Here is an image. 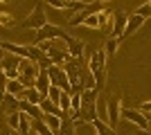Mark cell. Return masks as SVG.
Instances as JSON below:
<instances>
[{"label":"cell","mask_w":151,"mask_h":135,"mask_svg":"<svg viewBox=\"0 0 151 135\" xmlns=\"http://www.w3.org/2000/svg\"><path fill=\"white\" fill-rule=\"evenodd\" d=\"M88 70H90V77L95 79L97 92L104 90V84H106V52L104 50H93L90 61H88Z\"/></svg>","instance_id":"obj_1"},{"label":"cell","mask_w":151,"mask_h":135,"mask_svg":"<svg viewBox=\"0 0 151 135\" xmlns=\"http://www.w3.org/2000/svg\"><path fill=\"white\" fill-rule=\"evenodd\" d=\"M65 39H68V34L63 32L61 27H57V25H50V23H47L45 27H41V29L36 32L34 45H36V43H43V41H65Z\"/></svg>","instance_id":"obj_2"},{"label":"cell","mask_w":151,"mask_h":135,"mask_svg":"<svg viewBox=\"0 0 151 135\" xmlns=\"http://www.w3.org/2000/svg\"><path fill=\"white\" fill-rule=\"evenodd\" d=\"M45 25H47V16H45V11H43V5H36L34 9H32V14L23 20V27L34 29V32H38V29L45 27Z\"/></svg>","instance_id":"obj_3"},{"label":"cell","mask_w":151,"mask_h":135,"mask_svg":"<svg viewBox=\"0 0 151 135\" xmlns=\"http://www.w3.org/2000/svg\"><path fill=\"white\" fill-rule=\"evenodd\" d=\"M47 74H50L52 86H57V88H61L63 92H68V95H70L72 86H70V79H68V74H65V70H63L61 65H52L50 70H47Z\"/></svg>","instance_id":"obj_4"},{"label":"cell","mask_w":151,"mask_h":135,"mask_svg":"<svg viewBox=\"0 0 151 135\" xmlns=\"http://www.w3.org/2000/svg\"><path fill=\"white\" fill-rule=\"evenodd\" d=\"M122 119L135 124L140 131H149V122H147L145 113H140L138 108H122Z\"/></svg>","instance_id":"obj_5"},{"label":"cell","mask_w":151,"mask_h":135,"mask_svg":"<svg viewBox=\"0 0 151 135\" xmlns=\"http://www.w3.org/2000/svg\"><path fill=\"white\" fill-rule=\"evenodd\" d=\"M106 110H108V126L115 129L122 119V99L120 97H111L106 104Z\"/></svg>","instance_id":"obj_6"},{"label":"cell","mask_w":151,"mask_h":135,"mask_svg":"<svg viewBox=\"0 0 151 135\" xmlns=\"http://www.w3.org/2000/svg\"><path fill=\"white\" fill-rule=\"evenodd\" d=\"M126 23H129V16L124 11H113V27H111V39L122 41L126 29Z\"/></svg>","instance_id":"obj_7"},{"label":"cell","mask_w":151,"mask_h":135,"mask_svg":"<svg viewBox=\"0 0 151 135\" xmlns=\"http://www.w3.org/2000/svg\"><path fill=\"white\" fill-rule=\"evenodd\" d=\"M34 88L38 90V95L43 97V99H47V92H50V88H52V81H50V74H47V70H41V72H38Z\"/></svg>","instance_id":"obj_8"},{"label":"cell","mask_w":151,"mask_h":135,"mask_svg":"<svg viewBox=\"0 0 151 135\" xmlns=\"http://www.w3.org/2000/svg\"><path fill=\"white\" fill-rule=\"evenodd\" d=\"M2 52L7 54H14V56H20V59H27L29 61V45H16V43H0Z\"/></svg>","instance_id":"obj_9"},{"label":"cell","mask_w":151,"mask_h":135,"mask_svg":"<svg viewBox=\"0 0 151 135\" xmlns=\"http://www.w3.org/2000/svg\"><path fill=\"white\" fill-rule=\"evenodd\" d=\"M20 113H25L27 117H29L32 122H38V119H43V110L38 108V106H34V104L25 101V99H20V106H18Z\"/></svg>","instance_id":"obj_10"},{"label":"cell","mask_w":151,"mask_h":135,"mask_svg":"<svg viewBox=\"0 0 151 135\" xmlns=\"http://www.w3.org/2000/svg\"><path fill=\"white\" fill-rule=\"evenodd\" d=\"M65 45H68V56H70V59H79V61H81L86 45H83L81 41L72 39V36H68V39H65Z\"/></svg>","instance_id":"obj_11"},{"label":"cell","mask_w":151,"mask_h":135,"mask_svg":"<svg viewBox=\"0 0 151 135\" xmlns=\"http://www.w3.org/2000/svg\"><path fill=\"white\" fill-rule=\"evenodd\" d=\"M38 108L43 110V115H54V117H65L61 113V108H59L57 104H52L50 99H41V104H38Z\"/></svg>","instance_id":"obj_12"},{"label":"cell","mask_w":151,"mask_h":135,"mask_svg":"<svg viewBox=\"0 0 151 135\" xmlns=\"http://www.w3.org/2000/svg\"><path fill=\"white\" fill-rule=\"evenodd\" d=\"M142 23H145V18H142V16H138V14H133V16H129V23H126L124 36H131L133 32H138L140 27H142ZM124 36H122V39H124Z\"/></svg>","instance_id":"obj_13"},{"label":"cell","mask_w":151,"mask_h":135,"mask_svg":"<svg viewBox=\"0 0 151 135\" xmlns=\"http://www.w3.org/2000/svg\"><path fill=\"white\" fill-rule=\"evenodd\" d=\"M61 119L63 117H54V115H43V119H41V122L45 124V126H47V129L52 131V133L54 135H59L61 133Z\"/></svg>","instance_id":"obj_14"},{"label":"cell","mask_w":151,"mask_h":135,"mask_svg":"<svg viewBox=\"0 0 151 135\" xmlns=\"http://www.w3.org/2000/svg\"><path fill=\"white\" fill-rule=\"evenodd\" d=\"M18 106H20V99L14 95H5V99H2V108L7 110V113H18Z\"/></svg>","instance_id":"obj_15"},{"label":"cell","mask_w":151,"mask_h":135,"mask_svg":"<svg viewBox=\"0 0 151 135\" xmlns=\"http://www.w3.org/2000/svg\"><path fill=\"white\" fill-rule=\"evenodd\" d=\"M97 97H99L97 88L83 90V92H81V106H95V104H97Z\"/></svg>","instance_id":"obj_16"},{"label":"cell","mask_w":151,"mask_h":135,"mask_svg":"<svg viewBox=\"0 0 151 135\" xmlns=\"http://www.w3.org/2000/svg\"><path fill=\"white\" fill-rule=\"evenodd\" d=\"M41 99H43V97L38 95V90H36V88H27V90H25V101H29V104H34V106H38V104H41Z\"/></svg>","instance_id":"obj_17"},{"label":"cell","mask_w":151,"mask_h":135,"mask_svg":"<svg viewBox=\"0 0 151 135\" xmlns=\"http://www.w3.org/2000/svg\"><path fill=\"white\" fill-rule=\"evenodd\" d=\"M32 133H34V135H54V133H52V131L47 129V126H45L43 122H41V119L32 124Z\"/></svg>","instance_id":"obj_18"},{"label":"cell","mask_w":151,"mask_h":135,"mask_svg":"<svg viewBox=\"0 0 151 135\" xmlns=\"http://www.w3.org/2000/svg\"><path fill=\"white\" fill-rule=\"evenodd\" d=\"M7 124H9L12 131H18V126H20V110L18 113H9V115H7Z\"/></svg>","instance_id":"obj_19"},{"label":"cell","mask_w":151,"mask_h":135,"mask_svg":"<svg viewBox=\"0 0 151 135\" xmlns=\"http://www.w3.org/2000/svg\"><path fill=\"white\" fill-rule=\"evenodd\" d=\"M81 25L83 27H90V29H99V14H90Z\"/></svg>","instance_id":"obj_20"},{"label":"cell","mask_w":151,"mask_h":135,"mask_svg":"<svg viewBox=\"0 0 151 135\" xmlns=\"http://www.w3.org/2000/svg\"><path fill=\"white\" fill-rule=\"evenodd\" d=\"M61 95H63V90L57 88V86H52L50 92H47V99H50L52 104H57V106H59V101H61Z\"/></svg>","instance_id":"obj_21"},{"label":"cell","mask_w":151,"mask_h":135,"mask_svg":"<svg viewBox=\"0 0 151 135\" xmlns=\"http://www.w3.org/2000/svg\"><path fill=\"white\" fill-rule=\"evenodd\" d=\"M117 45H120V41H117V39H108L106 47H104V52H106V59H108V56H113L115 52H117Z\"/></svg>","instance_id":"obj_22"},{"label":"cell","mask_w":151,"mask_h":135,"mask_svg":"<svg viewBox=\"0 0 151 135\" xmlns=\"http://www.w3.org/2000/svg\"><path fill=\"white\" fill-rule=\"evenodd\" d=\"M135 14H138V16H142V18H151V2L142 5V7H140V9H138Z\"/></svg>","instance_id":"obj_23"},{"label":"cell","mask_w":151,"mask_h":135,"mask_svg":"<svg viewBox=\"0 0 151 135\" xmlns=\"http://www.w3.org/2000/svg\"><path fill=\"white\" fill-rule=\"evenodd\" d=\"M0 25H14V16L12 14H7V11H0Z\"/></svg>","instance_id":"obj_24"},{"label":"cell","mask_w":151,"mask_h":135,"mask_svg":"<svg viewBox=\"0 0 151 135\" xmlns=\"http://www.w3.org/2000/svg\"><path fill=\"white\" fill-rule=\"evenodd\" d=\"M47 7H52V9H68V2L65 0H50Z\"/></svg>","instance_id":"obj_25"},{"label":"cell","mask_w":151,"mask_h":135,"mask_svg":"<svg viewBox=\"0 0 151 135\" xmlns=\"http://www.w3.org/2000/svg\"><path fill=\"white\" fill-rule=\"evenodd\" d=\"M140 113H145V115H147V113H151V101H145V104H140Z\"/></svg>","instance_id":"obj_26"},{"label":"cell","mask_w":151,"mask_h":135,"mask_svg":"<svg viewBox=\"0 0 151 135\" xmlns=\"http://www.w3.org/2000/svg\"><path fill=\"white\" fill-rule=\"evenodd\" d=\"M145 117H147V122H149V131H151V113H147Z\"/></svg>","instance_id":"obj_27"},{"label":"cell","mask_w":151,"mask_h":135,"mask_svg":"<svg viewBox=\"0 0 151 135\" xmlns=\"http://www.w3.org/2000/svg\"><path fill=\"white\" fill-rule=\"evenodd\" d=\"M138 135H151V131H138Z\"/></svg>","instance_id":"obj_28"},{"label":"cell","mask_w":151,"mask_h":135,"mask_svg":"<svg viewBox=\"0 0 151 135\" xmlns=\"http://www.w3.org/2000/svg\"><path fill=\"white\" fill-rule=\"evenodd\" d=\"M2 135H12V133H2Z\"/></svg>","instance_id":"obj_29"}]
</instances>
